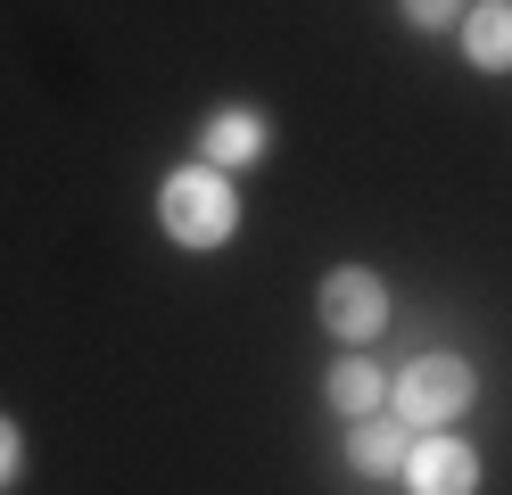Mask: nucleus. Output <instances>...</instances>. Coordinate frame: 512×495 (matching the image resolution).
<instances>
[{"mask_svg": "<svg viewBox=\"0 0 512 495\" xmlns=\"http://www.w3.org/2000/svg\"><path fill=\"white\" fill-rule=\"evenodd\" d=\"M157 223H166L174 248H223L240 223V198L232 182L215 174V165H182V174H166V190H157Z\"/></svg>", "mask_w": 512, "mask_h": 495, "instance_id": "1", "label": "nucleus"}, {"mask_svg": "<svg viewBox=\"0 0 512 495\" xmlns=\"http://www.w3.org/2000/svg\"><path fill=\"white\" fill-rule=\"evenodd\" d=\"M314 314H323V330L339 347H364L380 322H389V281L372 273V264H339V273H323V289H314Z\"/></svg>", "mask_w": 512, "mask_h": 495, "instance_id": "2", "label": "nucleus"}, {"mask_svg": "<svg viewBox=\"0 0 512 495\" xmlns=\"http://www.w3.org/2000/svg\"><path fill=\"white\" fill-rule=\"evenodd\" d=\"M463 405H471V363L463 355H422L397 380V421L405 429H455Z\"/></svg>", "mask_w": 512, "mask_h": 495, "instance_id": "3", "label": "nucleus"}, {"mask_svg": "<svg viewBox=\"0 0 512 495\" xmlns=\"http://www.w3.org/2000/svg\"><path fill=\"white\" fill-rule=\"evenodd\" d=\"M405 487L413 495H479V454L455 429H422V446L405 454Z\"/></svg>", "mask_w": 512, "mask_h": 495, "instance_id": "4", "label": "nucleus"}, {"mask_svg": "<svg viewBox=\"0 0 512 495\" xmlns=\"http://www.w3.org/2000/svg\"><path fill=\"white\" fill-rule=\"evenodd\" d=\"M265 116L256 108H223V116H207V132H199V165H215V174H232V165H256L265 157Z\"/></svg>", "mask_w": 512, "mask_h": 495, "instance_id": "5", "label": "nucleus"}, {"mask_svg": "<svg viewBox=\"0 0 512 495\" xmlns=\"http://www.w3.org/2000/svg\"><path fill=\"white\" fill-rule=\"evenodd\" d=\"M405 454H413V429L389 421V413H364L356 429H347V462H356L364 479H397V471H405Z\"/></svg>", "mask_w": 512, "mask_h": 495, "instance_id": "6", "label": "nucleus"}, {"mask_svg": "<svg viewBox=\"0 0 512 495\" xmlns=\"http://www.w3.org/2000/svg\"><path fill=\"white\" fill-rule=\"evenodd\" d=\"M463 58L479 75H512V0H471L463 9Z\"/></svg>", "mask_w": 512, "mask_h": 495, "instance_id": "7", "label": "nucleus"}, {"mask_svg": "<svg viewBox=\"0 0 512 495\" xmlns=\"http://www.w3.org/2000/svg\"><path fill=\"white\" fill-rule=\"evenodd\" d=\"M323 396H331L347 421H364V413H380V405H389V372H380V363H364V355H339Z\"/></svg>", "mask_w": 512, "mask_h": 495, "instance_id": "8", "label": "nucleus"}, {"mask_svg": "<svg viewBox=\"0 0 512 495\" xmlns=\"http://www.w3.org/2000/svg\"><path fill=\"white\" fill-rule=\"evenodd\" d=\"M463 9H471V0H397V17H405L413 33H446Z\"/></svg>", "mask_w": 512, "mask_h": 495, "instance_id": "9", "label": "nucleus"}, {"mask_svg": "<svg viewBox=\"0 0 512 495\" xmlns=\"http://www.w3.org/2000/svg\"><path fill=\"white\" fill-rule=\"evenodd\" d=\"M17 462H25V446H17V421H9V413H0V487H9V479H17Z\"/></svg>", "mask_w": 512, "mask_h": 495, "instance_id": "10", "label": "nucleus"}]
</instances>
